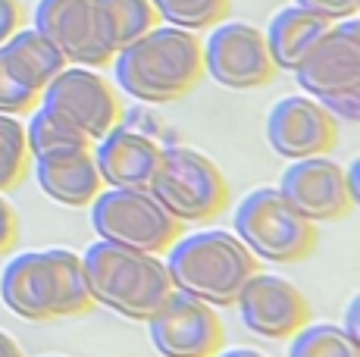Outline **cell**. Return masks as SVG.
I'll return each instance as SVG.
<instances>
[{
    "label": "cell",
    "mask_w": 360,
    "mask_h": 357,
    "mask_svg": "<svg viewBox=\"0 0 360 357\" xmlns=\"http://www.w3.org/2000/svg\"><path fill=\"white\" fill-rule=\"evenodd\" d=\"M0 301L29 323L75 317L94 307L82 257L69 248L25 251L6 260L0 273Z\"/></svg>",
    "instance_id": "obj_1"
},
{
    "label": "cell",
    "mask_w": 360,
    "mask_h": 357,
    "mask_svg": "<svg viewBox=\"0 0 360 357\" xmlns=\"http://www.w3.org/2000/svg\"><path fill=\"white\" fill-rule=\"evenodd\" d=\"M116 85L144 104H169L191 91L204 75L200 38L176 25H157L120 47L113 57Z\"/></svg>",
    "instance_id": "obj_2"
},
{
    "label": "cell",
    "mask_w": 360,
    "mask_h": 357,
    "mask_svg": "<svg viewBox=\"0 0 360 357\" xmlns=\"http://www.w3.org/2000/svg\"><path fill=\"white\" fill-rule=\"evenodd\" d=\"M166 273L172 292L191 294L210 307H229L241 285L257 273V257L241 245L235 232L204 229L179 235L166 248Z\"/></svg>",
    "instance_id": "obj_3"
},
{
    "label": "cell",
    "mask_w": 360,
    "mask_h": 357,
    "mask_svg": "<svg viewBox=\"0 0 360 357\" xmlns=\"http://www.w3.org/2000/svg\"><path fill=\"white\" fill-rule=\"evenodd\" d=\"M82 257V273L94 304L135 323L148 317L172 294V283L160 254L131 251L122 245L94 242Z\"/></svg>",
    "instance_id": "obj_4"
},
{
    "label": "cell",
    "mask_w": 360,
    "mask_h": 357,
    "mask_svg": "<svg viewBox=\"0 0 360 357\" xmlns=\"http://www.w3.org/2000/svg\"><path fill=\"white\" fill-rule=\"evenodd\" d=\"M297 85L323 104L335 119H360V25L345 19L326 29L301 63L295 66Z\"/></svg>",
    "instance_id": "obj_5"
},
{
    "label": "cell",
    "mask_w": 360,
    "mask_h": 357,
    "mask_svg": "<svg viewBox=\"0 0 360 357\" xmlns=\"http://www.w3.org/2000/svg\"><path fill=\"white\" fill-rule=\"evenodd\" d=\"M148 191L176 223H207L229 207V182L219 167L195 148L172 144L160 150Z\"/></svg>",
    "instance_id": "obj_6"
},
{
    "label": "cell",
    "mask_w": 360,
    "mask_h": 357,
    "mask_svg": "<svg viewBox=\"0 0 360 357\" xmlns=\"http://www.w3.org/2000/svg\"><path fill=\"white\" fill-rule=\"evenodd\" d=\"M235 235L254 257L269 264H297L316 248V223L304 219L273 185L254 188L238 201Z\"/></svg>",
    "instance_id": "obj_7"
},
{
    "label": "cell",
    "mask_w": 360,
    "mask_h": 357,
    "mask_svg": "<svg viewBox=\"0 0 360 357\" xmlns=\"http://www.w3.org/2000/svg\"><path fill=\"white\" fill-rule=\"evenodd\" d=\"M91 226L101 242L144 254H163L182 235V223H176L160 201L141 188H101L91 201Z\"/></svg>",
    "instance_id": "obj_8"
},
{
    "label": "cell",
    "mask_w": 360,
    "mask_h": 357,
    "mask_svg": "<svg viewBox=\"0 0 360 357\" xmlns=\"http://www.w3.org/2000/svg\"><path fill=\"white\" fill-rule=\"evenodd\" d=\"M34 32H41L66 63L103 70L116 57V38L101 0H38Z\"/></svg>",
    "instance_id": "obj_9"
},
{
    "label": "cell",
    "mask_w": 360,
    "mask_h": 357,
    "mask_svg": "<svg viewBox=\"0 0 360 357\" xmlns=\"http://www.w3.org/2000/svg\"><path fill=\"white\" fill-rule=\"evenodd\" d=\"M204 72L232 91H254L276 79V63L266 51V38L248 22H223L200 41Z\"/></svg>",
    "instance_id": "obj_10"
},
{
    "label": "cell",
    "mask_w": 360,
    "mask_h": 357,
    "mask_svg": "<svg viewBox=\"0 0 360 357\" xmlns=\"http://www.w3.org/2000/svg\"><path fill=\"white\" fill-rule=\"evenodd\" d=\"M41 107L79 129L88 141H101L120 122V98L110 82L85 66H66L41 91Z\"/></svg>",
    "instance_id": "obj_11"
},
{
    "label": "cell",
    "mask_w": 360,
    "mask_h": 357,
    "mask_svg": "<svg viewBox=\"0 0 360 357\" xmlns=\"http://www.w3.org/2000/svg\"><path fill=\"white\" fill-rule=\"evenodd\" d=\"M148 335L160 357H213L223 345V323L210 304L172 292L148 317Z\"/></svg>",
    "instance_id": "obj_12"
},
{
    "label": "cell",
    "mask_w": 360,
    "mask_h": 357,
    "mask_svg": "<svg viewBox=\"0 0 360 357\" xmlns=\"http://www.w3.org/2000/svg\"><path fill=\"white\" fill-rule=\"evenodd\" d=\"M279 195L310 223H332L354 210V195L348 188L345 169L326 154L292 160L279 182Z\"/></svg>",
    "instance_id": "obj_13"
},
{
    "label": "cell",
    "mask_w": 360,
    "mask_h": 357,
    "mask_svg": "<svg viewBox=\"0 0 360 357\" xmlns=\"http://www.w3.org/2000/svg\"><path fill=\"white\" fill-rule=\"evenodd\" d=\"M235 307L245 329L260 339H292L304 323H310V304L301 288L276 273H254L241 285Z\"/></svg>",
    "instance_id": "obj_14"
},
{
    "label": "cell",
    "mask_w": 360,
    "mask_h": 357,
    "mask_svg": "<svg viewBox=\"0 0 360 357\" xmlns=\"http://www.w3.org/2000/svg\"><path fill=\"white\" fill-rule=\"evenodd\" d=\"M266 141L285 160L329 154L338 141V122L323 104L307 94L276 100L266 116Z\"/></svg>",
    "instance_id": "obj_15"
},
{
    "label": "cell",
    "mask_w": 360,
    "mask_h": 357,
    "mask_svg": "<svg viewBox=\"0 0 360 357\" xmlns=\"http://www.w3.org/2000/svg\"><path fill=\"white\" fill-rule=\"evenodd\" d=\"M160 144L135 129L113 126L94 148L101 182L110 188H141L148 191L154 169L160 163Z\"/></svg>",
    "instance_id": "obj_16"
},
{
    "label": "cell",
    "mask_w": 360,
    "mask_h": 357,
    "mask_svg": "<svg viewBox=\"0 0 360 357\" xmlns=\"http://www.w3.org/2000/svg\"><path fill=\"white\" fill-rule=\"evenodd\" d=\"M34 178L41 191L63 207H88L103 188L98 163L88 148L53 157H34Z\"/></svg>",
    "instance_id": "obj_17"
},
{
    "label": "cell",
    "mask_w": 360,
    "mask_h": 357,
    "mask_svg": "<svg viewBox=\"0 0 360 357\" xmlns=\"http://www.w3.org/2000/svg\"><path fill=\"white\" fill-rule=\"evenodd\" d=\"M0 57L13 79L22 82L34 94H41L66 70V57L34 29H19L16 35L6 38L0 44Z\"/></svg>",
    "instance_id": "obj_18"
},
{
    "label": "cell",
    "mask_w": 360,
    "mask_h": 357,
    "mask_svg": "<svg viewBox=\"0 0 360 357\" xmlns=\"http://www.w3.org/2000/svg\"><path fill=\"white\" fill-rule=\"evenodd\" d=\"M329 25L332 22H326L323 16L301 10V6H285V10L276 13V16L269 19L266 35H263L276 70L295 72V66L301 63V57L326 35Z\"/></svg>",
    "instance_id": "obj_19"
},
{
    "label": "cell",
    "mask_w": 360,
    "mask_h": 357,
    "mask_svg": "<svg viewBox=\"0 0 360 357\" xmlns=\"http://www.w3.org/2000/svg\"><path fill=\"white\" fill-rule=\"evenodd\" d=\"M25 144H29L32 157H53V154H69V150H85L88 141L79 129L63 122L57 113L47 107H34L29 129H25Z\"/></svg>",
    "instance_id": "obj_20"
},
{
    "label": "cell",
    "mask_w": 360,
    "mask_h": 357,
    "mask_svg": "<svg viewBox=\"0 0 360 357\" xmlns=\"http://www.w3.org/2000/svg\"><path fill=\"white\" fill-rule=\"evenodd\" d=\"M288 357H360V345L335 323H304L292 335Z\"/></svg>",
    "instance_id": "obj_21"
},
{
    "label": "cell",
    "mask_w": 360,
    "mask_h": 357,
    "mask_svg": "<svg viewBox=\"0 0 360 357\" xmlns=\"http://www.w3.org/2000/svg\"><path fill=\"white\" fill-rule=\"evenodd\" d=\"M150 4L163 22L185 32H200L217 22H226L232 10V0H150Z\"/></svg>",
    "instance_id": "obj_22"
},
{
    "label": "cell",
    "mask_w": 360,
    "mask_h": 357,
    "mask_svg": "<svg viewBox=\"0 0 360 357\" xmlns=\"http://www.w3.org/2000/svg\"><path fill=\"white\" fill-rule=\"evenodd\" d=\"M101 6L113 25L116 47H126L160 25V16L150 0H101Z\"/></svg>",
    "instance_id": "obj_23"
},
{
    "label": "cell",
    "mask_w": 360,
    "mask_h": 357,
    "mask_svg": "<svg viewBox=\"0 0 360 357\" xmlns=\"http://www.w3.org/2000/svg\"><path fill=\"white\" fill-rule=\"evenodd\" d=\"M29 144H25V126L16 116L0 113V191H13L29 173Z\"/></svg>",
    "instance_id": "obj_24"
},
{
    "label": "cell",
    "mask_w": 360,
    "mask_h": 357,
    "mask_svg": "<svg viewBox=\"0 0 360 357\" xmlns=\"http://www.w3.org/2000/svg\"><path fill=\"white\" fill-rule=\"evenodd\" d=\"M41 94L29 91L22 82H16L10 75V70L4 66V57H0V113L4 116H22L32 113L34 104H38Z\"/></svg>",
    "instance_id": "obj_25"
},
{
    "label": "cell",
    "mask_w": 360,
    "mask_h": 357,
    "mask_svg": "<svg viewBox=\"0 0 360 357\" xmlns=\"http://www.w3.org/2000/svg\"><path fill=\"white\" fill-rule=\"evenodd\" d=\"M295 6L307 13H316L326 22H345V19H357L360 13V0H295Z\"/></svg>",
    "instance_id": "obj_26"
},
{
    "label": "cell",
    "mask_w": 360,
    "mask_h": 357,
    "mask_svg": "<svg viewBox=\"0 0 360 357\" xmlns=\"http://www.w3.org/2000/svg\"><path fill=\"white\" fill-rule=\"evenodd\" d=\"M22 29V4L19 0H0V44Z\"/></svg>",
    "instance_id": "obj_27"
},
{
    "label": "cell",
    "mask_w": 360,
    "mask_h": 357,
    "mask_svg": "<svg viewBox=\"0 0 360 357\" xmlns=\"http://www.w3.org/2000/svg\"><path fill=\"white\" fill-rule=\"evenodd\" d=\"M16 214H13V207L4 201V195H0V254H6L16 245Z\"/></svg>",
    "instance_id": "obj_28"
},
{
    "label": "cell",
    "mask_w": 360,
    "mask_h": 357,
    "mask_svg": "<svg viewBox=\"0 0 360 357\" xmlns=\"http://www.w3.org/2000/svg\"><path fill=\"white\" fill-rule=\"evenodd\" d=\"M0 357H25L22 348L16 345V339H13V335H6L4 329H0Z\"/></svg>",
    "instance_id": "obj_29"
},
{
    "label": "cell",
    "mask_w": 360,
    "mask_h": 357,
    "mask_svg": "<svg viewBox=\"0 0 360 357\" xmlns=\"http://www.w3.org/2000/svg\"><path fill=\"white\" fill-rule=\"evenodd\" d=\"M357 307H360V301L354 298V301H351V307H348V323L342 326L351 339H360V332H357Z\"/></svg>",
    "instance_id": "obj_30"
},
{
    "label": "cell",
    "mask_w": 360,
    "mask_h": 357,
    "mask_svg": "<svg viewBox=\"0 0 360 357\" xmlns=\"http://www.w3.org/2000/svg\"><path fill=\"white\" fill-rule=\"evenodd\" d=\"M213 357H266V354L254 351V348H229V351H217Z\"/></svg>",
    "instance_id": "obj_31"
},
{
    "label": "cell",
    "mask_w": 360,
    "mask_h": 357,
    "mask_svg": "<svg viewBox=\"0 0 360 357\" xmlns=\"http://www.w3.org/2000/svg\"><path fill=\"white\" fill-rule=\"evenodd\" d=\"M51 357H57V354H51Z\"/></svg>",
    "instance_id": "obj_32"
}]
</instances>
